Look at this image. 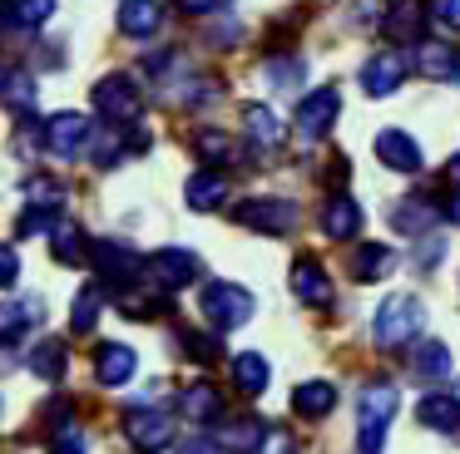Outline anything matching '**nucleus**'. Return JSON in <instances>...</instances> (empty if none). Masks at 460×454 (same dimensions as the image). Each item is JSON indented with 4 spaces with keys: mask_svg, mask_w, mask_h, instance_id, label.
<instances>
[{
    "mask_svg": "<svg viewBox=\"0 0 460 454\" xmlns=\"http://www.w3.org/2000/svg\"><path fill=\"white\" fill-rule=\"evenodd\" d=\"M420 326H426V301L411 296V292H396V296H386V301L376 306L371 336H376L381 351H401V345H411L420 336Z\"/></svg>",
    "mask_w": 460,
    "mask_h": 454,
    "instance_id": "f257e3e1",
    "label": "nucleus"
},
{
    "mask_svg": "<svg viewBox=\"0 0 460 454\" xmlns=\"http://www.w3.org/2000/svg\"><path fill=\"white\" fill-rule=\"evenodd\" d=\"M396 405H401V390L391 380H371L367 390H361V405H357V450L361 454L386 450V430H391Z\"/></svg>",
    "mask_w": 460,
    "mask_h": 454,
    "instance_id": "f03ea898",
    "label": "nucleus"
},
{
    "mask_svg": "<svg viewBox=\"0 0 460 454\" xmlns=\"http://www.w3.org/2000/svg\"><path fill=\"white\" fill-rule=\"evenodd\" d=\"M252 311H258V301H252L248 286H238V282H208L203 286V316H208L218 331H238V326H248Z\"/></svg>",
    "mask_w": 460,
    "mask_h": 454,
    "instance_id": "7ed1b4c3",
    "label": "nucleus"
},
{
    "mask_svg": "<svg viewBox=\"0 0 460 454\" xmlns=\"http://www.w3.org/2000/svg\"><path fill=\"white\" fill-rule=\"evenodd\" d=\"M233 217H238L248 232H268V237H288L292 227H297V203H288V197H248V203L233 207Z\"/></svg>",
    "mask_w": 460,
    "mask_h": 454,
    "instance_id": "20e7f679",
    "label": "nucleus"
},
{
    "mask_svg": "<svg viewBox=\"0 0 460 454\" xmlns=\"http://www.w3.org/2000/svg\"><path fill=\"white\" fill-rule=\"evenodd\" d=\"M203 262L193 252H183V247H159V252L144 257V276H149L159 292H183L189 282H199Z\"/></svg>",
    "mask_w": 460,
    "mask_h": 454,
    "instance_id": "39448f33",
    "label": "nucleus"
},
{
    "mask_svg": "<svg viewBox=\"0 0 460 454\" xmlns=\"http://www.w3.org/2000/svg\"><path fill=\"white\" fill-rule=\"evenodd\" d=\"M94 109H100L110 124H134L144 109V89L134 84V74H104L94 84Z\"/></svg>",
    "mask_w": 460,
    "mask_h": 454,
    "instance_id": "423d86ee",
    "label": "nucleus"
},
{
    "mask_svg": "<svg viewBox=\"0 0 460 454\" xmlns=\"http://www.w3.org/2000/svg\"><path fill=\"white\" fill-rule=\"evenodd\" d=\"M40 144H45V153H50V158H80L84 144H90V118L75 114V109H60V114H50Z\"/></svg>",
    "mask_w": 460,
    "mask_h": 454,
    "instance_id": "0eeeda50",
    "label": "nucleus"
},
{
    "mask_svg": "<svg viewBox=\"0 0 460 454\" xmlns=\"http://www.w3.org/2000/svg\"><path fill=\"white\" fill-rule=\"evenodd\" d=\"M337 114H341V89L337 84L312 89V94H302V104H297V134L302 138H327L332 124H337Z\"/></svg>",
    "mask_w": 460,
    "mask_h": 454,
    "instance_id": "6e6552de",
    "label": "nucleus"
},
{
    "mask_svg": "<svg viewBox=\"0 0 460 454\" xmlns=\"http://www.w3.org/2000/svg\"><path fill=\"white\" fill-rule=\"evenodd\" d=\"M149 148V128H134V124H110V128H100L94 134V144H90V158L100 168H114L124 153H144Z\"/></svg>",
    "mask_w": 460,
    "mask_h": 454,
    "instance_id": "1a4fd4ad",
    "label": "nucleus"
},
{
    "mask_svg": "<svg viewBox=\"0 0 460 454\" xmlns=\"http://www.w3.org/2000/svg\"><path fill=\"white\" fill-rule=\"evenodd\" d=\"M272 424L252 420V415H233V420H218V434H213V444H218L223 454H258L262 444H268Z\"/></svg>",
    "mask_w": 460,
    "mask_h": 454,
    "instance_id": "9d476101",
    "label": "nucleus"
},
{
    "mask_svg": "<svg viewBox=\"0 0 460 454\" xmlns=\"http://www.w3.org/2000/svg\"><path fill=\"white\" fill-rule=\"evenodd\" d=\"M124 430H129V444L134 450H144V454H159L164 444L173 440V420L164 410H129L124 415Z\"/></svg>",
    "mask_w": 460,
    "mask_h": 454,
    "instance_id": "9b49d317",
    "label": "nucleus"
},
{
    "mask_svg": "<svg viewBox=\"0 0 460 454\" xmlns=\"http://www.w3.org/2000/svg\"><path fill=\"white\" fill-rule=\"evenodd\" d=\"M401 84H406V59H401L396 49H381V55H371L367 65H361V89H367L371 99L396 94Z\"/></svg>",
    "mask_w": 460,
    "mask_h": 454,
    "instance_id": "f8f14e48",
    "label": "nucleus"
},
{
    "mask_svg": "<svg viewBox=\"0 0 460 454\" xmlns=\"http://www.w3.org/2000/svg\"><path fill=\"white\" fill-rule=\"evenodd\" d=\"M292 296H297L302 306H317V311L332 306V276L322 272L317 257H297V262H292Z\"/></svg>",
    "mask_w": 460,
    "mask_h": 454,
    "instance_id": "ddd939ff",
    "label": "nucleus"
},
{
    "mask_svg": "<svg viewBox=\"0 0 460 454\" xmlns=\"http://www.w3.org/2000/svg\"><path fill=\"white\" fill-rule=\"evenodd\" d=\"M411 65H416L426 79H436V84L460 79V55L446 45V39H416V49H411Z\"/></svg>",
    "mask_w": 460,
    "mask_h": 454,
    "instance_id": "4468645a",
    "label": "nucleus"
},
{
    "mask_svg": "<svg viewBox=\"0 0 460 454\" xmlns=\"http://www.w3.org/2000/svg\"><path fill=\"white\" fill-rule=\"evenodd\" d=\"M94 262H100V276L114 286V292H124V286L144 272V257L129 252V247H119V242H100L94 247Z\"/></svg>",
    "mask_w": 460,
    "mask_h": 454,
    "instance_id": "2eb2a0df",
    "label": "nucleus"
},
{
    "mask_svg": "<svg viewBox=\"0 0 460 454\" xmlns=\"http://www.w3.org/2000/svg\"><path fill=\"white\" fill-rule=\"evenodd\" d=\"M376 158L386 168H396V173H420L426 168V153H420V144L411 134H401V128H386V134H376Z\"/></svg>",
    "mask_w": 460,
    "mask_h": 454,
    "instance_id": "dca6fc26",
    "label": "nucleus"
},
{
    "mask_svg": "<svg viewBox=\"0 0 460 454\" xmlns=\"http://www.w3.org/2000/svg\"><path fill=\"white\" fill-rule=\"evenodd\" d=\"M183 203H189L193 213H213V207L228 203V178H223V168H203V173H193L189 183H183Z\"/></svg>",
    "mask_w": 460,
    "mask_h": 454,
    "instance_id": "f3484780",
    "label": "nucleus"
},
{
    "mask_svg": "<svg viewBox=\"0 0 460 454\" xmlns=\"http://www.w3.org/2000/svg\"><path fill=\"white\" fill-rule=\"evenodd\" d=\"M243 128H248V138L258 148H268V153L288 144V124H282L278 109H268V104H248V109H243Z\"/></svg>",
    "mask_w": 460,
    "mask_h": 454,
    "instance_id": "a211bd4d",
    "label": "nucleus"
},
{
    "mask_svg": "<svg viewBox=\"0 0 460 454\" xmlns=\"http://www.w3.org/2000/svg\"><path fill=\"white\" fill-rule=\"evenodd\" d=\"M179 410L193 424H213V420H223V390H213L208 380H193V385H183Z\"/></svg>",
    "mask_w": 460,
    "mask_h": 454,
    "instance_id": "6ab92c4d",
    "label": "nucleus"
},
{
    "mask_svg": "<svg viewBox=\"0 0 460 454\" xmlns=\"http://www.w3.org/2000/svg\"><path fill=\"white\" fill-rule=\"evenodd\" d=\"M416 424L420 430H440V434L460 430V395H450V390L426 395V400L416 405Z\"/></svg>",
    "mask_w": 460,
    "mask_h": 454,
    "instance_id": "aec40b11",
    "label": "nucleus"
},
{
    "mask_svg": "<svg viewBox=\"0 0 460 454\" xmlns=\"http://www.w3.org/2000/svg\"><path fill=\"white\" fill-rule=\"evenodd\" d=\"M347 272L357 276V282H386V276L396 272V252L381 247V242H361L357 252H351Z\"/></svg>",
    "mask_w": 460,
    "mask_h": 454,
    "instance_id": "412c9836",
    "label": "nucleus"
},
{
    "mask_svg": "<svg viewBox=\"0 0 460 454\" xmlns=\"http://www.w3.org/2000/svg\"><path fill=\"white\" fill-rule=\"evenodd\" d=\"M322 232L337 237V242H347V237L361 232V207L351 203L347 193H332L327 203H322Z\"/></svg>",
    "mask_w": 460,
    "mask_h": 454,
    "instance_id": "4be33fe9",
    "label": "nucleus"
},
{
    "mask_svg": "<svg viewBox=\"0 0 460 454\" xmlns=\"http://www.w3.org/2000/svg\"><path fill=\"white\" fill-rule=\"evenodd\" d=\"M65 365H70V351H65L60 336H45V341H35L31 351H25V371L40 375V380H60Z\"/></svg>",
    "mask_w": 460,
    "mask_h": 454,
    "instance_id": "5701e85b",
    "label": "nucleus"
},
{
    "mask_svg": "<svg viewBox=\"0 0 460 454\" xmlns=\"http://www.w3.org/2000/svg\"><path fill=\"white\" fill-rule=\"evenodd\" d=\"M134 365H139V355H134V345H124V341H104L100 355H94V375H100L104 385H124L134 375Z\"/></svg>",
    "mask_w": 460,
    "mask_h": 454,
    "instance_id": "b1692460",
    "label": "nucleus"
},
{
    "mask_svg": "<svg viewBox=\"0 0 460 454\" xmlns=\"http://www.w3.org/2000/svg\"><path fill=\"white\" fill-rule=\"evenodd\" d=\"M159 20H164L159 0H119V35L144 39V35L159 30Z\"/></svg>",
    "mask_w": 460,
    "mask_h": 454,
    "instance_id": "393cba45",
    "label": "nucleus"
},
{
    "mask_svg": "<svg viewBox=\"0 0 460 454\" xmlns=\"http://www.w3.org/2000/svg\"><path fill=\"white\" fill-rule=\"evenodd\" d=\"M233 380H238L243 395H262V390H268V380H272L268 355H262V351H238V355H233Z\"/></svg>",
    "mask_w": 460,
    "mask_h": 454,
    "instance_id": "a878e982",
    "label": "nucleus"
},
{
    "mask_svg": "<svg viewBox=\"0 0 460 454\" xmlns=\"http://www.w3.org/2000/svg\"><path fill=\"white\" fill-rule=\"evenodd\" d=\"M0 104L11 109V114H25V109H35V74L31 69H5L0 74Z\"/></svg>",
    "mask_w": 460,
    "mask_h": 454,
    "instance_id": "bb28decb",
    "label": "nucleus"
},
{
    "mask_svg": "<svg viewBox=\"0 0 460 454\" xmlns=\"http://www.w3.org/2000/svg\"><path fill=\"white\" fill-rule=\"evenodd\" d=\"M189 144H193V153H199L203 163H213V168H228L233 158H238V144H233L223 128H193Z\"/></svg>",
    "mask_w": 460,
    "mask_h": 454,
    "instance_id": "cd10ccee",
    "label": "nucleus"
},
{
    "mask_svg": "<svg viewBox=\"0 0 460 454\" xmlns=\"http://www.w3.org/2000/svg\"><path fill=\"white\" fill-rule=\"evenodd\" d=\"M332 405H337V390H332L327 380H307L292 390V410L302 415V420H322V415H332Z\"/></svg>",
    "mask_w": 460,
    "mask_h": 454,
    "instance_id": "c85d7f7f",
    "label": "nucleus"
},
{
    "mask_svg": "<svg viewBox=\"0 0 460 454\" xmlns=\"http://www.w3.org/2000/svg\"><path fill=\"white\" fill-rule=\"evenodd\" d=\"M40 321V301H5L0 306V345H11L25 336V326Z\"/></svg>",
    "mask_w": 460,
    "mask_h": 454,
    "instance_id": "c756f323",
    "label": "nucleus"
},
{
    "mask_svg": "<svg viewBox=\"0 0 460 454\" xmlns=\"http://www.w3.org/2000/svg\"><path fill=\"white\" fill-rule=\"evenodd\" d=\"M381 35H391V39H416V35H420V5H416V0H396V5L381 15Z\"/></svg>",
    "mask_w": 460,
    "mask_h": 454,
    "instance_id": "7c9ffc66",
    "label": "nucleus"
},
{
    "mask_svg": "<svg viewBox=\"0 0 460 454\" xmlns=\"http://www.w3.org/2000/svg\"><path fill=\"white\" fill-rule=\"evenodd\" d=\"M411 365H416L420 380H446L450 375V345L446 341H420L416 355H411Z\"/></svg>",
    "mask_w": 460,
    "mask_h": 454,
    "instance_id": "2f4dec72",
    "label": "nucleus"
},
{
    "mask_svg": "<svg viewBox=\"0 0 460 454\" xmlns=\"http://www.w3.org/2000/svg\"><path fill=\"white\" fill-rule=\"evenodd\" d=\"M25 207H55V213H60V207H65V183H60V178H50V173L25 178Z\"/></svg>",
    "mask_w": 460,
    "mask_h": 454,
    "instance_id": "473e14b6",
    "label": "nucleus"
},
{
    "mask_svg": "<svg viewBox=\"0 0 460 454\" xmlns=\"http://www.w3.org/2000/svg\"><path fill=\"white\" fill-rule=\"evenodd\" d=\"M50 252H55V262H65V266H80L84 262V237H80V227L75 223H60L50 232Z\"/></svg>",
    "mask_w": 460,
    "mask_h": 454,
    "instance_id": "72a5a7b5",
    "label": "nucleus"
},
{
    "mask_svg": "<svg viewBox=\"0 0 460 454\" xmlns=\"http://www.w3.org/2000/svg\"><path fill=\"white\" fill-rule=\"evenodd\" d=\"M436 207L430 203H416V197H411V203H401L396 213H391V223H396V232H430V227H436Z\"/></svg>",
    "mask_w": 460,
    "mask_h": 454,
    "instance_id": "f704fd0d",
    "label": "nucleus"
},
{
    "mask_svg": "<svg viewBox=\"0 0 460 454\" xmlns=\"http://www.w3.org/2000/svg\"><path fill=\"white\" fill-rule=\"evenodd\" d=\"M119 311L129 316V321H154V316L169 311V301H164V296H144V292H129V286H124V292H119Z\"/></svg>",
    "mask_w": 460,
    "mask_h": 454,
    "instance_id": "c9c22d12",
    "label": "nucleus"
},
{
    "mask_svg": "<svg viewBox=\"0 0 460 454\" xmlns=\"http://www.w3.org/2000/svg\"><path fill=\"white\" fill-rule=\"evenodd\" d=\"M60 227V213L55 207H21V217H15V232L21 237H45Z\"/></svg>",
    "mask_w": 460,
    "mask_h": 454,
    "instance_id": "e433bc0d",
    "label": "nucleus"
},
{
    "mask_svg": "<svg viewBox=\"0 0 460 454\" xmlns=\"http://www.w3.org/2000/svg\"><path fill=\"white\" fill-rule=\"evenodd\" d=\"M262 74H268L272 89H297L302 59H297V55H272V59H262Z\"/></svg>",
    "mask_w": 460,
    "mask_h": 454,
    "instance_id": "4c0bfd02",
    "label": "nucleus"
},
{
    "mask_svg": "<svg viewBox=\"0 0 460 454\" xmlns=\"http://www.w3.org/2000/svg\"><path fill=\"white\" fill-rule=\"evenodd\" d=\"M94 321H100V286H84V292L75 296V316H70V326H75V336H90V331H94Z\"/></svg>",
    "mask_w": 460,
    "mask_h": 454,
    "instance_id": "58836bf2",
    "label": "nucleus"
},
{
    "mask_svg": "<svg viewBox=\"0 0 460 454\" xmlns=\"http://www.w3.org/2000/svg\"><path fill=\"white\" fill-rule=\"evenodd\" d=\"M183 351H189V361H199V365H213V361H218V351H223V341H218V336L183 331Z\"/></svg>",
    "mask_w": 460,
    "mask_h": 454,
    "instance_id": "ea45409f",
    "label": "nucleus"
},
{
    "mask_svg": "<svg viewBox=\"0 0 460 454\" xmlns=\"http://www.w3.org/2000/svg\"><path fill=\"white\" fill-rule=\"evenodd\" d=\"M15 15H21V25H45L55 15V0H15Z\"/></svg>",
    "mask_w": 460,
    "mask_h": 454,
    "instance_id": "a19ab883",
    "label": "nucleus"
},
{
    "mask_svg": "<svg viewBox=\"0 0 460 454\" xmlns=\"http://www.w3.org/2000/svg\"><path fill=\"white\" fill-rule=\"evenodd\" d=\"M430 15L446 30H460V0H430Z\"/></svg>",
    "mask_w": 460,
    "mask_h": 454,
    "instance_id": "79ce46f5",
    "label": "nucleus"
},
{
    "mask_svg": "<svg viewBox=\"0 0 460 454\" xmlns=\"http://www.w3.org/2000/svg\"><path fill=\"white\" fill-rule=\"evenodd\" d=\"M440 247H446V242H440V232H426V242H416V252H411V257H416V266H430L440 257Z\"/></svg>",
    "mask_w": 460,
    "mask_h": 454,
    "instance_id": "37998d69",
    "label": "nucleus"
},
{
    "mask_svg": "<svg viewBox=\"0 0 460 454\" xmlns=\"http://www.w3.org/2000/svg\"><path fill=\"white\" fill-rule=\"evenodd\" d=\"M15 276H21V262H15V247H0V292H5V286H15Z\"/></svg>",
    "mask_w": 460,
    "mask_h": 454,
    "instance_id": "c03bdc74",
    "label": "nucleus"
},
{
    "mask_svg": "<svg viewBox=\"0 0 460 454\" xmlns=\"http://www.w3.org/2000/svg\"><path fill=\"white\" fill-rule=\"evenodd\" d=\"M173 5H179L183 15H208V10H218V0H173Z\"/></svg>",
    "mask_w": 460,
    "mask_h": 454,
    "instance_id": "a18cd8bd",
    "label": "nucleus"
},
{
    "mask_svg": "<svg viewBox=\"0 0 460 454\" xmlns=\"http://www.w3.org/2000/svg\"><path fill=\"white\" fill-rule=\"evenodd\" d=\"M179 454H223L213 440H189V444H179Z\"/></svg>",
    "mask_w": 460,
    "mask_h": 454,
    "instance_id": "49530a36",
    "label": "nucleus"
},
{
    "mask_svg": "<svg viewBox=\"0 0 460 454\" xmlns=\"http://www.w3.org/2000/svg\"><path fill=\"white\" fill-rule=\"evenodd\" d=\"M55 454H84V450H80V440H75V434H65V440L55 444Z\"/></svg>",
    "mask_w": 460,
    "mask_h": 454,
    "instance_id": "de8ad7c7",
    "label": "nucleus"
},
{
    "mask_svg": "<svg viewBox=\"0 0 460 454\" xmlns=\"http://www.w3.org/2000/svg\"><path fill=\"white\" fill-rule=\"evenodd\" d=\"M440 213H446L450 223H460V193H456V197H446V207H440Z\"/></svg>",
    "mask_w": 460,
    "mask_h": 454,
    "instance_id": "09e8293b",
    "label": "nucleus"
},
{
    "mask_svg": "<svg viewBox=\"0 0 460 454\" xmlns=\"http://www.w3.org/2000/svg\"><path fill=\"white\" fill-rule=\"evenodd\" d=\"M450 178H456V183H460V153L450 158Z\"/></svg>",
    "mask_w": 460,
    "mask_h": 454,
    "instance_id": "8fccbe9b",
    "label": "nucleus"
},
{
    "mask_svg": "<svg viewBox=\"0 0 460 454\" xmlns=\"http://www.w3.org/2000/svg\"><path fill=\"white\" fill-rule=\"evenodd\" d=\"M0 420H5V400H0Z\"/></svg>",
    "mask_w": 460,
    "mask_h": 454,
    "instance_id": "3c124183",
    "label": "nucleus"
}]
</instances>
